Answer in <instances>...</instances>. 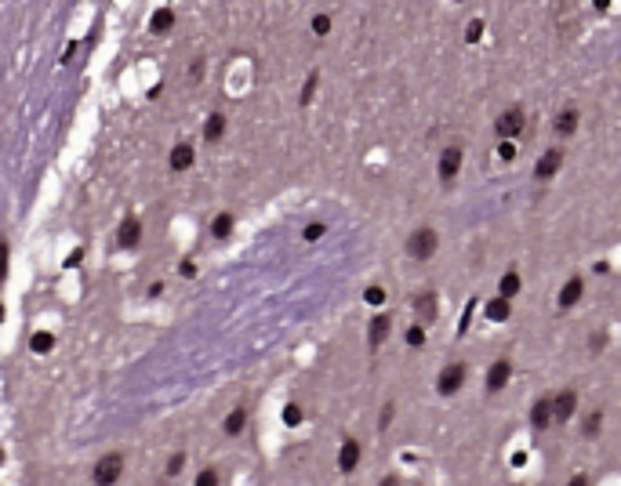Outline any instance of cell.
I'll return each instance as SVG.
<instances>
[{
    "mask_svg": "<svg viewBox=\"0 0 621 486\" xmlns=\"http://www.w3.org/2000/svg\"><path fill=\"white\" fill-rule=\"evenodd\" d=\"M436 247H440V236L433 233V229H418V233L407 240V254H411V258H418V262L433 258Z\"/></svg>",
    "mask_w": 621,
    "mask_h": 486,
    "instance_id": "cell-1",
    "label": "cell"
},
{
    "mask_svg": "<svg viewBox=\"0 0 621 486\" xmlns=\"http://www.w3.org/2000/svg\"><path fill=\"white\" fill-rule=\"evenodd\" d=\"M120 472H124V457L109 454V457H102V461L95 465V483H117Z\"/></svg>",
    "mask_w": 621,
    "mask_h": 486,
    "instance_id": "cell-2",
    "label": "cell"
},
{
    "mask_svg": "<svg viewBox=\"0 0 621 486\" xmlns=\"http://www.w3.org/2000/svg\"><path fill=\"white\" fill-rule=\"evenodd\" d=\"M462 381H465V367H462V363H451V367H447V370H443V374H440L436 389H440L443 395H454V392L462 389Z\"/></svg>",
    "mask_w": 621,
    "mask_h": 486,
    "instance_id": "cell-3",
    "label": "cell"
},
{
    "mask_svg": "<svg viewBox=\"0 0 621 486\" xmlns=\"http://www.w3.org/2000/svg\"><path fill=\"white\" fill-rule=\"evenodd\" d=\"M458 171H462V146L443 149V157H440V178H443V182H451V178H458Z\"/></svg>",
    "mask_w": 621,
    "mask_h": 486,
    "instance_id": "cell-4",
    "label": "cell"
},
{
    "mask_svg": "<svg viewBox=\"0 0 621 486\" xmlns=\"http://www.w3.org/2000/svg\"><path fill=\"white\" fill-rule=\"evenodd\" d=\"M509 374H512V363H509V360H494L490 370H487V389H490V392H501L505 385H509Z\"/></svg>",
    "mask_w": 621,
    "mask_h": 486,
    "instance_id": "cell-5",
    "label": "cell"
},
{
    "mask_svg": "<svg viewBox=\"0 0 621 486\" xmlns=\"http://www.w3.org/2000/svg\"><path fill=\"white\" fill-rule=\"evenodd\" d=\"M560 167H563V149H549V152H545V157L538 160L534 174L541 178V182H549V178H552L556 171H560Z\"/></svg>",
    "mask_w": 621,
    "mask_h": 486,
    "instance_id": "cell-6",
    "label": "cell"
},
{
    "mask_svg": "<svg viewBox=\"0 0 621 486\" xmlns=\"http://www.w3.org/2000/svg\"><path fill=\"white\" fill-rule=\"evenodd\" d=\"M494 127H498V135H501V138H516L519 131H523V113H519V109L501 113V117H498V124H494Z\"/></svg>",
    "mask_w": 621,
    "mask_h": 486,
    "instance_id": "cell-7",
    "label": "cell"
},
{
    "mask_svg": "<svg viewBox=\"0 0 621 486\" xmlns=\"http://www.w3.org/2000/svg\"><path fill=\"white\" fill-rule=\"evenodd\" d=\"M574 406H578V395L570 392V389L560 392V395L552 400V421H570V417H574Z\"/></svg>",
    "mask_w": 621,
    "mask_h": 486,
    "instance_id": "cell-8",
    "label": "cell"
},
{
    "mask_svg": "<svg viewBox=\"0 0 621 486\" xmlns=\"http://www.w3.org/2000/svg\"><path fill=\"white\" fill-rule=\"evenodd\" d=\"M360 465V443L357 439H346L341 443V454H338V468L341 472H352Z\"/></svg>",
    "mask_w": 621,
    "mask_h": 486,
    "instance_id": "cell-9",
    "label": "cell"
},
{
    "mask_svg": "<svg viewBox=\"0 0 621 486\" xmlns=\"http://www.w3.org/2000/svg\"><path fill=\"white\" fill-rule=\"evenodd\" d=\"M389 330H392V319H389V316H374V319H371V334H367V345L378 349V345L389 338Z\"/></svg>",
    "mask_w": 621,
    "mask_h": 486,
    "instance_id": "cell-10",
    "label": "cell"
},
{
    "mask_svg": "<svg viewBox=\"0 0 621 486\" xmlns=\"http://www.w3.org/2000/svg\"><path fill=\"white\" fill-rule=\"evenodd\" d=\"M193 157H196V152H193V146H189V142L174 146V149H171V171H189V167H193Z\"/></svg>",
    "mask_w": 621,
    "mask_h": 486,
    "instance_id": "cell-11",
    "label": "cell"
},
{
    "mask_svg": "<svg viewBox=\"0 0 621 486\" xmlns=\"http://www.w3.org/2000/svg\"><path fill=\"white\" fill-rule=\"evenodd\" d=\"M530 425H534L538 432L552 425V400H538L534 410H530Z\"/></svg>",
    "mask_w": 621,
    "mask_h": 486,
    "instance_id": "cell-12",
    "label": "cell"
},
{
    "mask_svg": "<svg viewBox=\"0 0 621 486\" xmlns=\"http://www.w3.org/2000/svg\"><path fill=\"white\" fill-rule=\"evenodd\" d=\"M414 309H418V316H422L425 323H433V319H436V294H433V290L418 294V298H414Z\"/></svg>",
    "mask_w": 621,
    "mask_h": 486,
    "instance_id": "cell-13",
    "label": "cell"
},
{
    "mask_svg": "<svg viewBox=\"0 0 621 486\" xmlns=\"http://www.w3.org/2000/svg\"><path fill=\"white\" fill-rule=\"evenodd\" d=\"M509 312H512V305H509V298H505V294H498L494 301H487V319H494V323H505V319H509Z\"/></svg>",
    "mask_w": 621,
    "mask_h": 486,
    "instance_id": "cell-14",
    "label": "cell"
},
{
    "mask_svg": "<svg viewBox=\"0 0 621 486\" xmlns=\"http://www.w3.org/2000/svg\"><path fill=\"white\" fill-rule=\"evenodd\" d=\"M138 240H142V225L138 218H128L120 225V247H138Z\"/></svg>",
    "mask_w": 621,
    "mask_h": 486,
    "instance_id": "cell-15",
    "label": "cell"
},
{
    "mask_svg": "<svg viewBox=\"0 0 621 486\" xmlns=\"http://www.w3.org/2000/svg\"><path fill=\"white\" fill-rule=\"evenodd\" d=\"M581 290H585V284H581L578 276H574V279H567V287L560 290V309H570V305H578Z\"/></svg>",
    "mask_w": 621,
    "mask_h": 486,
    "instance_id": "cell-16",
    "label": "cell"
},
{
    "mask_svg": "<svg viewBox=\"0 0 621 486\" xmlns=\"http://www.w3.org/2000/svg\"><path fill=\"white\" fill-rule=\"evenodd\" d=\"M171 25H174V11L171 8H160L157 15L149 19V30H153V33H168Z\"/></svg>",
    "mask_w": 621,
    "mask_h": 486,
    "instance_id": "cell-17",
    "label": "cell"
},
{
    "mask_svg": "<svg viewBox=\"0 0 621 486\" xmlns=\"http://www.w3.org/2000/svg\"><path fill=\"white\" fill-rule=\"evenodd\" d=\"M222 131H225V117H222V113H211L207 124H204V138H207V142H218Z\"/></svg>",
    "mask_w": 621,
    "mask_h": 486,
    "instance_id": "cell-18",
    "label": "cell"
},
{
    "mask_svg": "<svg viewBox=\"0 0 621 486\" xmlns=\"http://www.w3.org/2000/svg\"><path fill=\"white\" fill-rule=\"evenodd\" d=\"M30 349H33L36 356L52 352V349H55V334H47V330H36V334L30 338Z\"/></svg>",
    "mask_w": 621,
    "mask_h": 486,
    "instance_id": "cell-19",
    "label": "cell"
},
{
    "mask_svg": "<svg viewBox=\"0 0 621 486\" xmlns=\"http://www.w3.org/2000/svg\"><path fill=\"white\" fill-rule=\"evenodd\" d=\"M556 131H560V135H574L578 131V113L574 109L560 113V117H556Z\"/></svg>",
    "mask_w": 621,
    "mask_h": 486,
    "instance_id": "cell-20",
    "label": "cell"
},
{
    "mask_svg": "<svg viewBox=\"0 0 621 486\" xmlns=\"http://www.w3.org/2000/svg\"><path fill=\"white\" fill-rule=\"evenodd\" d=\"M244 425H247V410H244V406H236V410L225 417V432H229V436H236V432L244 428Z\"/></svg>",
    "mask_w": 621,
    "mask_h": 486,
    "instance_id": "cell-21",
    "label": "cell"
},
{
    "mask_svg": "<svg viewBox=\"0 0 621 486\" xmlns=\"http://www.w3.org/2000/svg\"><path fill=\"white\" fill-rule=\"evenodd\" d=\"M211 233L218 236V240H225V236H229V233H233V214H218V218L211 222Z\"/></svg>",
    "mask_w": 621,
    "mask_h": 486,
    "instance_id": "cell-22",
    "label": "cell"
},
{
    "mask_svg": "<svg viewBox=\"0 0 621 486\" xmlns=\"http://www.w3.org/2000/svg\"><path fill=\"white\" fill-rule=\"evenodd\" d=\"M498 294H505V298L519 294V276H516V273H505V276H501V284H498Z\"/></svg>",
    "mask_w": 621,
    "mask_h": 486,
    "instance_id": "cell-23",
    "label": "cell"
},
{
    "mask_svg": "<svg viewBox=\"0 0 621 486\" xmlns=\"http://www.w3.org/2000/svg\"><path fill=\"white\" fill-rule=\"evenodd\" d=\"M479 36H484V22H479V19H473V22L465 25V40H468V44H476Z\"/></svg>",
    "mask_w": 621,
    "mask_h": 486,
    "instance_id": "cell-24",
    "label": "cell"
},
{
    "mask_svg": "<svg viewBox=\"0 0 621 486\" xmlns=\"http://www.w3.org/2000/svg\"><path fill=\"white\" fill-rule=\"evenodd\" d=\"M313 33H316V36H327V33H331V15H316V19H313Z\"/></svg>",
    "mask_w": 621,
    "mask_h": 486,
    "instance_id": "cell-25",
    "label": "cell"
},
{
    "mask_svg": "<svg viewBox=\"0 0 621 486\" xmlns=\"http://www.w3.org/2000/svg\"><path fill=\"white\" fill-rule=\"evenodd\" d=\"M498 157H501V160H516V146H512V138H501Z\"/></svg>",
    "mask_w": 621,
    "mask_h": 486,
    "instance_id": "cell-26",
    "label": "cell"
},
{
    "mask_svg": "<svg viewBox=\"0 0 621 486\" xmlns=\"http://www.w3.org/2000/svg\"><path fill=\"white\" fill-rule=\"evenodd\" d=\"M284 421H287V425H298V421H302V406H298V403L284 406Z\"/></svg>",
    "mask_w": 621,
    "mask_h": 486,
    "instance_id": "cell-27",
    "label": "cell"
},
{
    "mask_svg": "<svg viewBox=\"0 0 621 486\" xmlns=\"http://www.w3.org/2000/svg\"><path fill=\"white\" fill-rule=\"evenodd\" d=\"M407 345L422 349V345H425V330H422V327H411V330H407Z\"/></svg>",
    "mask_w": 621,
    "mask_h": 486,
    "instance_id": "cell-28",
    "label": "cell"
},
{
    "mask_svg": "<svg viewBox=\"0 0 621 486\" xmlns=\"http://www.w3.org/2000/svg\"><path fill=\"white\" fill-rule=\"evenodd\" d=\"M8 279V240H0V284Z\"/></svg>",
    "mask_w": 621,
    "mask_h": 486,
    "instance_id": "cell-29",
    "label": "cell"
},
{
    "mask_svg": "<svg viewBox=\"0 0 621 486\" xmlns=\"http://www.w3.org/2000/svg\"><path fill=\"white\" fill-rule=\"evenodd\" d=\"M302 236H306L309 243H316V240L324 236V225H320V222H313V225H306V233H302Z\"/></svg>",
    "mask_w": 621,
    "mask_h": 486,
    "instance_id": "cell-30",
    "label": "cell"
},
{
    "mask_svg": "<svg viewBox=\"0 0 621 486\" xmlns=\"http://www.w3.org/2000/svg\"><path fill=\"white\" fill-rule=\"evenodd\" d=\"M367 301H371V305H382V301H385V290H382V287H367Z\"/></svg>",
    "mask_w": 621,
    "mask_h": 486,
    "instance_id": "cell-31",
    "label": "cell"
},
{
    "mask_svg": "<svg viewBox=\"0 0 621 486\" xmlns=\"http://www.w3.org/2000/svg\"><path fill=\"white\" fill-rule=\"evenodd\" d=\"M182 465H185V457H182V454H174L171 461H168V476H179V472H182Z\"/></svg>",
    "mask_w": 621,
    "mask_h": 486,
    "instance_id": "cell-32",
    "label": "cell"
},
{
    "mask_svg": "<svg viewBox=\"0 0 621 486\" xmlns=\"http://www.w3.org/2000/svg\"><path fill=\"white\" fill-rule=\"evenodd\" d=\"M600 425H603V417H600V414H592V417L585 421V436H596V432H600Z\"/></svg>",
    "mask_w": 621,
    "mask_h": 486,
    "instance_id": "cell-33",
    "label": "cell"
},
{
    "mask_svg": "<svg viewBox=\"0 0 621 486\" xmlns=\"http://www.w3.org/2000/svg\"><path fill=\"white\" fill-rule=\"evenodd\" d=\"M218 483V472H200L196 476V486H214Z\"/></svg>",
    "mask_w": 621,
    "mask_h": 486,
    "instance_id": "cell-34",
    "label": "cell"
},
{
    "mask_svg": "<svg viewBox=\"0 0 621 486\" xmlns=\"http://www.w3.org/2000/svg\"><path fill=\"white\" fill-rule=\"evenodd\" d=\"M313 91H316V73H309V80H306V91H302V106L313 98Z\"/></svg>",
    "mask_w": 621,
    "mask_h": 486,
    "instance_id": "cell-35",
    "label": "cell"
},
{
    "mask_svg": "<svg viewBox=\"0 0 621 486\" xmlns=\"http://www.w3.org/2000/svg\"><path fill=\"white\" fill-rule=\"evenodd\" d=\"M179 273H182V276H196V265H193V262H182Z\"/></svg>",
    "mask_w": 621,
    "mask_h": 486,
    "instance_id": "cell-36",
    "label": "cell"
},
{
    "mask_svg": "<svg viewBox=\"0 0 621 486\" xmlns=\"http://www.w3.org/2000/svg\"><path fill=\"white\" fill-rule=\"evenodd\" d=\"M589 349H592V352H600V349H603V334H596V338L589 341Z\"/></svg>",
    "mask_w": 621,
    "mask_h": 486,
    "instance_id": "cell-37",
    "label": "cell"
},
{
    "mask_svg": "<svg viewBox=\"0 0 621 486\" xmlns=\"http://www.w3.org/2000/svg\"><path fill=\"white\" fill-rule=\"evenodd\" d=\"M80 258H84V251H73L69 258H66V265H80Z\"/></svg>",
    "mask_w": 621,
    "mask_h": 486,
    "instance_id": "cell-38",
    "label": "cell"
},
{
    "mask_svg": "<svg viewBox=\"0 0 621 486\" xmlns=\"http://www.w3.org/2000/svg\"><path fill=\"white\" fill-rule=\"evenodd\" d=\"M611 8V0H596V11H607Z\"/></svg>",
    "mask_w": 621,
    "mask_h": 486,
    "instance_id": "cell-39",
    "label": "cell"
},
{
    "mask_svg": "<svg viewBox=\"0 0 621 486\" xmlns=\"http://www.w3.org/2000/svg\"><path fill=\"white\" fill-rule=\"evenodd\" d=\"M0 323H4V305H0Z\"/></svg>",
    "mask_w": 621,
    "mask_h": 486,
    "instance_id": "cell-40",
    "label": "cell"
}]
</instances>
